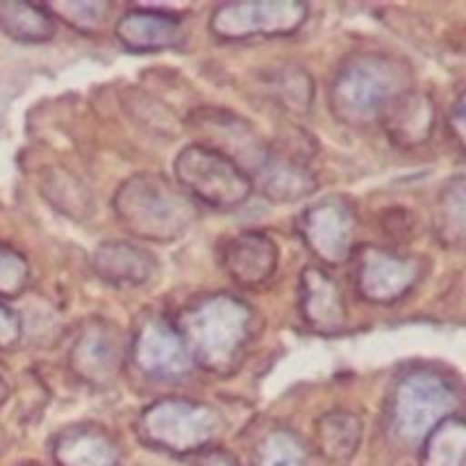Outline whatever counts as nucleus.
I'll return each instance as SVG.
<instances>
[{"label":"nucleus","mask_w":466,"mask_h":466,"mask_svg":"<svg viewBox=\"0 0 466 466\" xmlns=\"http://www.w3.org/2000/svg\"><path fill=\"white\" fill-rule=\"evenodd\" d=\"M255 314L248 303L230 294H209L191 300L176 317V328L191 362L209 373H230L239 367L253 337Z\"/></svg>","instance_id":"obj_1"},{"label":"nucleus","mask_w":466,"mask_h":466,"mask_svg":"<svg viewBox=\"0 0 466 466\" xmlns=\"http://www.w3.org/2000/svg\"><path fill=\"white\" fill-rule=\"evenodd\" d=\"M112 209L123 230L155 244H173L198 218L196 200L157 173H137L121 182Z\"/></svg>","instance_id":"obj_2"},{"label":"nucleus","mask_w":466,"mask_h":466,"mask_svg":"<svg viewBox=\"0 0 466 466\" xmlns=\"http://www.w3.org/2000/svg\"><path fill=\"white\" fill-rule=\"evenodd\" d=\"M405 91H410V71L400 59L360 53L337 71L330 86V109L346 126H369L380 121Z\"/></svg>","instance_id":"obj_3"},{"label":"nucleus","mask_w":466,"mask_h":466,"mask_svg":"<svg viewBox=\"0 0 466 466\" xmlns=\"http://www.w3.org/2000/svg\"><path fill=\"white\" fill-rule=\"evenodd\" d=\"M144 444L171 455H200L223 432V417L212 405L189 399H162L137 421Z\"/></svg>","instance_id":"obj_4"},{"label":"nucleus","mask_w":466,"mask_h":466,"mask_svg":"<svg viewBox=\"0 0 466 466\" xmlns=\"http://www.w3.org/2000/svg\"><path fill=\"white\" fill-rule=\"evenodd\" d=\"M453 405V390L440 373L428 369L405 373L390 400V432L403 444L426 441Z\"/></svg>","instance_id":"obj_5"},{"label":"nucleus","mask_w":466,"mask_h":466,"mask_svg":"<svg viewBox=\"0 0 466 466\" xmlns=\"http://www.w3.org/2000/svg\"><path fill=\"white\" fill-rule=\"evenodd\" d=\"M173 168L182 189L209 208H239L253 194V177L230 157L208 146H187L176 157Z\"/></svg>","instance_id":"obj_6"},{"label":"nucleus","mask_w":466,"mask_h":466,"mask_svg":"<svg viewBox=\"0 0 466 466\" xmlns=\"http://www.w3.org/2000/svg\"><path fill=\"white\" fill-rule=\"evenodd\" d=\"M308 12V3H300V0L223 3L212 12L209 30L223 41L294 35L303 27Z\"/></svg>","instance_id":"obj_7"},{"label":"nucleus","mask_w":466,"mask_h":466,"mask_svg":"<svg viewBox=\"0 0 466 466\" xmlns=\"http://www.w3.org/2000/svg\"><path fill=\"white\" fill-rule=\"evenodd\" d=\"M299 232L305 246L323 264H344L355 250L358 217L341 198H326L303 209L299 217Z\"/></svg>","instance_id":"obj_8"},{"label":"nucleus","mask_w":466,"mask_h":466,"mask_svg":"<svg viewBox=\"0 0 466 466\" xmlns=\"http://www.w3.org/2000/svg\"><path fill=\"white\" fill-rule=\"evenodd\" d=\"M200 139L196 144L208 146L217 153L230 157L237 167L244 168L250 177L267 162L271 146L258 135L246 118L232 112H218V109H203L191 118Z\"/></svg>","instance_id":"obj_9"},{"label":"nucleus","mask_w":466,"mask_h":466,"mask_svg":"<svg viewBox=\"0 0 466 466\" xmlns=\"http://www.w3.org/2000/svg\"><path fill=\"white\" fill-rule=\"evenodd\" d=\"M132 358L141 373L155 380H180L194 367L176 323L162 314H150L139 323L132 341Z\"/></svg>","instance_id":"obj_10"},{"label":"nucleus","mask_w":466,"mask_h":466,"mask_svg":"<svg viewBox=\"0 0 466 466\" xmlns=\"http://www.w3.org/2000/svg\"><path fill=\"white\" fill-rule=\"evenodd\" d=\"M419 280V264L394 250L364 246L355 262V287L364 300L390 305L403 299Z\"/></svg>","instance_id":"obj_11"},{"label":"nucleus","mask_w":466,"mask_h":466,"mask_svg":"<svg viewBox=\"0 0 466 466\" xmlns=\"http://www.w3.org/2000/svg\"><path fill=\"white\" fill-rule=\"evenodd\" d=\"M123 353L126 349L116 328L96 319L77 335L68 353V367L82 382L105 387L116 378L118 369L123 367Z\"/></svg>","instance_id":"obj_12"},{"label":"nucleus","mask_w":466,"mask_h":466,"mask_svg":"<svg viewBox=\"0 0 466 466\" xmlns=\"http://www.w3.org/2000/svg\"><path fill=\"white\" fill-rule=\"evenodd\" d=\"M114 35L132 53H159L176 48L185 39L182 21L164 9H130L118 18Z\"/></svg>","instance_id":"obj_13"},{"label":"nucleus","mask_w":466,"mask_h":466,"mask_svg":"<svg viewBox=\"0 0 466 466\" xmlns=\"http://www.w3.org/2000/svg\"><path fill=\"white\" fill-rule=\"evenodd\" d=\"M278 246L264 232H241L232 237L221 255L228 276L241 287H262L278 268Z\"/></svg>","instance_id":"obj_14"},{"label":"nucleus","mask_w":466,"mask_h":466,"mask_svg":"<svg viewBox=\"0 0 466 466\" xmlns=\"http://www.w3.org/2000/svg\"><path fill=\"white\" fill-rule=\"evenodd\" d=\"M262 194L273 203H299L317 191V176L308 167L303 153L296 150H268L267 162L258 173Z\"/></svg>","instance_id":"obj_15"},{"label":"nucleus","mask_w":466,"mask_h":466,"mask_svg":"<svg viewBox=\"0 0 466 466\" xmlns=\"http://www.w3.org/2000/svg\"><path fill=\"white\" fill-rule=\"evenodd\" d=\"M300 314L312 330L332 335L346 323V305L337 282L323 268L308 267L300 273Z\"/></svg>","instance_id":"obj_16"},{"label":"nucleus","mask_w":466,"mask_h":466,"mask_svg":"<svg viewBox=\"0 0 466 466\" xmlns=\"http://www.w3.org/2000/svg\"><path fill=\"white\" fill-rule=\"evenodd\" d=\"M53 460L57 466H118L121 449L105 428L76 423L53 440Z\"/></svg>","instance_id":"obj_17"},{"label":"nucleus","mask_w":466,"mask_h":466,"mask_svg":"<svg viewBox=\"0 0 466 466\" xmlns=\"http://www.w3.org/2000/svg\"><path fill=\"white\" fill-rule=\"evenodd\" d=\"M91 264L96 276L114 287H141L157 273L153 255L132 241H103L94 250Z\"/></svg>","instance_id":"obj_18"},{"label":"nucleus","mask_w":466,"mask_h":466,"mask_svg":"<svg viewBox=\"0 0 466 466\" xmlns=\"http://www.w3.org/2000/svg\"><path fill=\"white\" fill-rule=\"evenodd\" d=\"M387 137L399 148H414L431 137L435 126V105L417 91H405L380 118Z\"/></svg>","instance_id":"obj_19"},{"label":"nucleus","mask_w":466,"mask_h":466,"mask_svg":"<svg viewBox=\"0 0 466 466\" xmlns=\"http://www.w3.org/2000/svg\"><path fill=\"white\" fill-rule=\"evenodd\" d=\"M0 32L21 44H46L55 35V16L41 3H0Z\"/></svg>","instance_id":"obj_20"},{"label":"nucleus","mask_w":466,"mask_h":466,"mask_svg":"<svg viewBox=\"0 0 466 466\" xmlns=\"http://www.w3.org/2000/svg\"><path fill=\"white\" fill-rule=\"evenodd\" d=\"M317 440L328 460L346 462L362 441V421L350 412H330L319 421Z\"/></svg>","instance_id":"obj_21"},{"label":"nucleus","mask_w":466,"mask_h":466,"mask_svg":"<svg viewBox=\"0 0 466 466\" xmlns=\"http://www.w3.org/2000/svg\"><path fill=\"white\" fill-rule=\"evenodd\" d=\"M421 466H466V421L444 419L423 441Z\"/></svg>","instance_id":"obj_22"},{"label":"nucleus","mask_w":466,"mask_h":466,"mask_svg":"<svg viewBox=\"0 0 466 466\" xmlns=\"http://www.w3.org/2000/svg\"><path fill=\"white\" fill-rule=\"evenodd\" d=\"M437 235L449 246H466V177L449 182L435 209Z\"/></svg>","instance_id":"obj_23"},{"label":"nucleus","mask_w":466,"mask_h":466,"mask_svg":"<svg viewBox=\"0 0 466 466\" xmlns=\"http://www.w3.org/2000/svg\"><path fill=\"white\" fill-rule=\"evenodd\" d=\"M268 89H271L273 100H278L282 107L296 114L308 112L314 100L312 77L308 71L294 66V64H287V66L273 71L268 77Z\"/></svg>","instance_id":"obj_24"},{"label":"nucleus","mask_w":466,"mask_h":466,"mask_svg":"<svg viewBox=\"0 0 466 466\" xmlns=\"http://www.w3.org/2000/svg\"><path fill=\"white\" fill-rule=\"evenodd\" d=\"M253 466H308V449L296 432L278 428L259 441Z\"/></svg>","instance_id":"obj_25"},{"label":"nucleus","mask_w":466,"mask_h":466,"mask_svg":"<svg viewBox=\"0 0 466 466\" xmlns=\"http://www.w3.org/2000/svg\"><path fill=\"white\" fill-rule=\"evenodd\" d=\"M46 7L53 16L80 32H96L109 14L107 3H48Z\"/></svg>","instance_id":"obj_26"},{"label":"nucleus","mask_w":466,"mask_h":466,"mask_svg":"<svg viewBox=\"0 0 466 466\" xmlns=\"http://www.w3.org/2000/svg\"><path fill=\"white\" fill-rule=\"evenodd\" d=\"M30 282L27 259L12 246L0 244V299H16Z\"/></svg>","instance_id":"obj_27"},{"label":"nucleus","mask_w":466,"mask_h":466,"mask_svg":"<svg viewBox=\"0 0 466 466\" xmlns=\"http://www.w3.org/2000/svg\"><path fill=\"white\" fill-rule=\"evenodd\" d=\"M23 337L21 317L0 300V350L16 349Z\"/></svg>","instance_id":"obj_28"},{"label":"nucleus","mask_w":466,"mask_h":466,"mask_svg":"<svg viewBox=\"0 0 466 466\" xmlns=\"http://www.w3.org/2000/svg\"><path fill=\"white\" fill-rule=\"evenodd\" d=\"M196 466H239L235 455L230 451L223 449H208L205 453L198 455Z\"/></svg>","instance_id":"obj_29"},{"label":"nucleus","mask_w":466,"mask_h":466,"mask_svg":"<svg viewBox=\"0 0 466 466\" xmlns=\"http://www.w3.org/2000/svg\"><path fill=\"white\" fill-rule=\"evenodd\" d=\"M7 394H9V391H7V382H5L3 376H0V405H3L5 400H7Z\"/></svg>","instance_id":"obj_30"}]
</instances>
